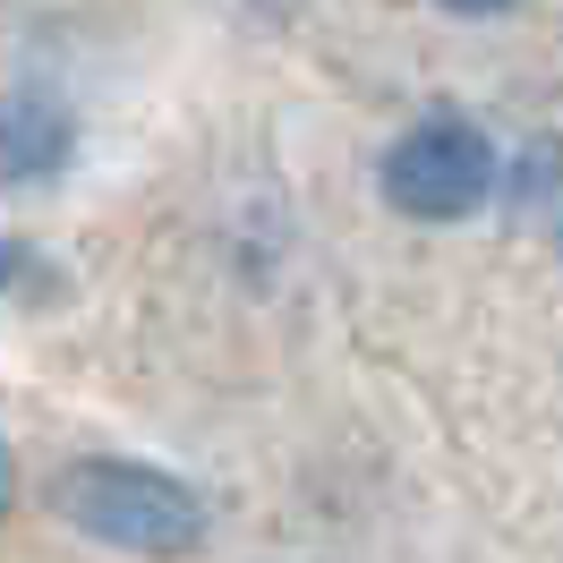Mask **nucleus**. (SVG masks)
<instances>
[{
	"label": "nucleus",
	"mask_w": 563,
	"mask_h": 563,
	"mask_svg": "<svg viewBox=\"0 0 563 563\" xmlns=\"http://www.w3.org/2000/svg\"><path fill=\"white\" fill-rule=\"evenodd\" d=\"M52 512L69 529H86L95 547H120V555H197L206 547V495L172 478V470H154V461H120V453H95V461H69L60 478H52Z\"/></svg>",
	"instance_id": "obj_1"
},
{
	"label": "nucleus",
	"mask_w": 563,
	"mask_h": 563,
	"mask_svg": "<svg viewBox=\"0 0 563 563\" xmlns=\"http://www.w3.org/2000/svg\"><path fill=\"white\" fill-rule=\"evenodd\" d=\"M495 179H504V163H495L487 129H478V120H453V111L401 129L393 154H385V197L410 213V222H461V213H478L495 197Z\"/></svg>",
	"instance_id": "obj_2"
},
{
	"label": "nucleus",
	"mask_w": 563,
	"mask_h": 563,
	"mask_svg": "<svg viewBox=\"0 0 563 563\" xmlns=\"http://www.w3.org/2000/svg\"><path fill=\"white\" fill-rule=\"evenodd\" d=\"M77 163V111L43 86L0 95V188H52Z\"/></svg>",
	"instance_id": "obj_3"
},
{
	"label": "nucleus",
	"mask_w": 563,
	"mask_h": 563,
	"mask_svg": "<svg viewBox=\"0 0 563 563\" xmlns=\"http://www.w3.org/2000/svg\"><path fill=\"white\" fill-rule=\"evenodd\" d=\"M26 274H35V247H26V240H0V299H9Z\"/></svg>",
	"instance_id": "obj_4"
},
{
	"label": "nucleus",
	"mask_w": 563,
	"mask_h": 563,
	"mask_svg": "<svg viewBox=\"0 0 563 563\" xmlns=\"http://www.w3.org/2000/svg\"><path fill=\"white\" fill-rule=\"evenodd\" d=\"M435 9H453V18H504L512 0H435Z\"/></svg>",
	"instance_id": "obj_5"
},
{
	"label": "nucleus",
	"mask_w": 563,
	"mask_h": 563,
	"mask_svg": "<svg viewBox=\"0 0 563 563\" xmlns=\"http://www.w3.org/2000/svg\"><path fill=\"white\" fill-rule=\"evenodd\" d=\"M18 504V453H9V435H0V512Z\"/></svg>",
	"instance_id": "obj_6"
}]
</instances>
